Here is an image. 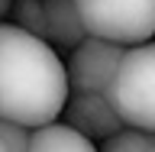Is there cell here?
Masks as SVG:
<instances>
[{"mask_svg": "<svg viewBox=\"0 0 155 152\" xmlns=\"http://www.w3.org/2000/svg\"><path fill=\"white\" fill-rule=\"evenodd\" d=\"M42 3H45V16H48V42L74 49L91 36L81 19L78 0H42Z\"/></svg>", "mask_w": 155, "mask_h": 152, "instance_id": "obj_6", "label": "cell"}, {"mask_svg": "<svg viewBox=\"0 0 155 152\" xmlns=\"http://www.w3.org/2000/svg\"><path fill=\"white\" fill-rule=\"evenodd\" d=\"M91 149H97V143L68 120H48L42 126H32V152H91Z\"/></svg>", "mask_w": 155, "mask_h": 152, "instance_id": "obj_7", "label": "cell"}, {"mask_svg": "<svg viewBox=\"0 0 155 152\" xmlns=\"http://www.w3.org/2000/svg\"><path fill=\"white\" fill-rule=\"evenodd\" d=\"M100 149H107V152H155V130L123 126L116 136L100 143Z\"/></svg>", "mask_w": 155, "mask_h": 152, "instance_id": "obj_8", "label": "cell"}, {"mask_svg": "<svg viewBox=\"0 0 155 152\" xmlns=\"http://www.w3.org/2000/svg\"><path fill=\"white\" fill-rule=\"evenodd\" d=\"M61 120H68L71 126H78L81 133H87L97 146L107 143L110 136H116L123 130V117L116 113V107L110 104V97L100 91H71Z\"/></svg>", "mask_w": 155, "mask_h": 152, "instance_id": "obj_5", "label": "cell"}, {"mask_svg": "<svg viewBox=\"0 0 155 152\" xmlns=\"http://www.w3.org/2000/svg\"><path fill=\"white\" fill-rule=\"evenodd\" d=\"M126 49L129 46H120V42H110V39H100V36H87L81 46H74V52L68 58L71 91H100V94H107Z\"/></svg>", "mask_w": 155, "mask_h": 152, "instance_id": "obj_4", "label": "cell"}, {"mask_svg": "<svg viewBox=\"0 0 155 152\" xmlns=\"http://www.w3.org/2000/svg\"><path fill=\"white\" fill-rule=\"evenodd\" d=\"M71 97L68 65L52 42L16 23L0 26V117L26 126L58 120Z\"/></svg>", "mask_w": 155, "mask_h": 152, "instance_id": "obj_1", "label": "cell"}, {"mask_svg": "<svg viewBox=\"0 0 155 152\" xmlns=\"http://www.w3.org/2000/svg\"><path fill=\"white\" fill-rule=\"evenodd\" d=\"M78 10L91 36L120 46L155 39V0H78Z\"/></svg>", "mask_w": 155, "mask_h": 152, "instance_id": "obj_3", "label": "cell"}, {"mask_svg": "<svg viewBox=\"0 0 155 152\" xmlns=\"http://www.w3.org/2000/svg\"><path fill=\"white\" fill-rule=\"evenodd\" d=\"M10 23H16L19 29H26L32 36L48 39V16H45V3L42 0H16V7L10 13Z\"/></svg>", "mask_w": 155, "mask_h": 152, "instance_id": "obj_9", "label": "cell"}, {"mask_svg": "<svg viewBox=\"0 0 155 152\" xmlns=\"http://www.w3.org/2000/svg\"><path fill=\"white\" fill-rule=\"evenodd\" d=\"M0 149L7 152H26L32 149V126L0 117Z\"/></svg>", "mask_w": 155, "mask_h": 152, "instance_id": "obj_10", "label": "cell"}, {"mask_svg": "<svg viewBox=\"0 0 155 152\" xmlns=\"http://www.w3.org/2000/svg\"><path fill=\"white\" fill-rule=\"evenodd\" d=\"M107 97L126 126L155 130V39L126 49Z\"/></svg>", "mask_w": 155, "mask_h": 152, "instance_id": "obj_2", "label": "cell"}]
</instances>
